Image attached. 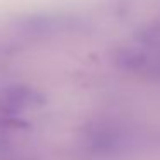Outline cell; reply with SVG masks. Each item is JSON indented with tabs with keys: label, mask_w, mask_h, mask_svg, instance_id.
<instances>
[{
	"label": "cell",
	"mask_w": 160,
	"mask_h": 160,
	"mask_svg": "<svg viewBox=\"0 0 160 160\" xmlns=\"http://www.w3.org/2000/svg\"><path fill=\"white\" fill-rule=\"evenodd\" d=\"M47 103L45 97L28 84H9L0 90V126L19 124L21 114ZM22 122V121H21Z\"/></svg>",
	"instance_id": "obj_1"
},
{
	"label": "cell",
	"mask_w": 160,
	"mask_h": 160,
	"mask_svg": "<svg viewBox=\"0 0 160 160\" xmlns=\"http://www.w3.org/2000/svg\"><path fill=\"white\" fill-rule=\"evenodd\" d=\"M74 21L71 18L64 16H55V14H33L21 18L16 22V28L26 36L33 38H47L53 36L59 33H66L72 29Z\"/></svg>",
	"instance_id": "obj_2"
}]
</instances>
